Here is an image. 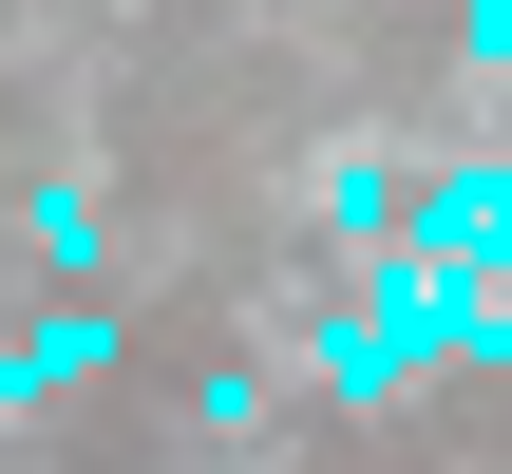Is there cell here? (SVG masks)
<instances>
[{"label": "cell", "instance_id": "obj_7", "mask_svg": "<svg viewBox=\"0 0 512 474\" xmlns=\"http://www.w3.org/2000/svg\"><path fill=\"white\" fill-rule=\"evenodd\" d=\"M19 399H57V380H38V342H0V418H19Z\"/></svg>", "mask_w": 512, "mask_h": 474}, {"label": "cell", "instance_id": "obj_2", "mask_svg": "<svg viewBox=\"0 0 512 474\" xmlns=\"http://www.w3.org/2000/svg\"><path fill=\"white\" fill-rule=\"evenodd\" d=\"M323 228H342V247L380 266V247L418 228V171H399V152H323Z\"/></svg>", "mask_w": 512, "mask_h": 474}, {"label": "cell", "instance_id": "obj_5", "mask_svg": "<svg viewBox=\"0 0 512 474\" xmlns=\"http://www.w3.org/2000/svg\"><path fill=\"white\" fill-rule=\"evenodd\" d=\"M19 342H38V380H95V361H114V304H57V323H19Z\"/></svg>", "mask_w": 512, "mask_h": 474}, {"label": "cell", "instance_id": "obj_4", "mask_svg": "<svg viewBox=\"0 0 512 474\" xmlns=\"http://www.w3.org/2000/svg\"><path fill=\"white\" fill-rule=\"evenodd\" d=\"M19 228H38V266H57V285H76V266H95V247H114V228H95V190H38V209H19Z\"/></svg>", "mask_w": 512, "mask_h": 474}, {"label": "cell", "instance_id": "obj_1", "mask_svg": "<svg viewBox=\"0 0 512 474\" xmlns=\"http://www.w3.org/2000/svg\"><path fill=\"white\" fill-rule=\"evenodd\" d=\"M399 247H437V266L512 285V152H437V171H418V228H399Z\"/></svg>", "mask_w": 512, "mask_h": 474}, {"label": "cell", "instance_id": "obj_3", "mask_svg": "<svg viewBox=\"0 0 512 474\" xmlns=\"http://www.w3.org/2000/svg\"><path fill=\"white\" fill-rule=\"evenodd\" d=\"M304 380H323V399H399V342H380V304H342V323L304 342Z\"/></svg>", "mask_w": 512, "mask_h": 474}, {"label": "cell", "instance_id": "obj_6", "mask_svg": "<svg viewBox=\"0 0 512 474\" xmlns=\"http://www.w3.org/2000/svg\"><path fill=\"white\" fill-rule=\"evenodd\" d=\"M456 38H475V76H512V0H456Z\"/></svg>", "mask_w": 512, "mask_h": 474}]
</instances>
